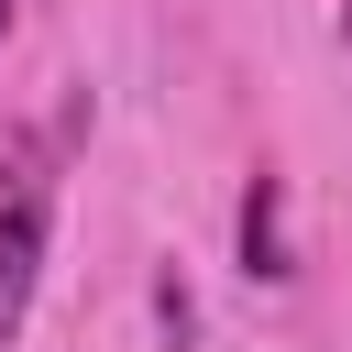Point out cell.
Returning <instances> with one entry per match:
<instances>
[{
	"instance_id": "obj_1",
	"label": "cell",
	"mask_w": 352,
	"mask_h": 352,
	"mask_svg": "<svg viewBox=\"0 0 352 352\" xmlns=\"http://www.w3.org/2000/svg\"><path fill=\"white\" fill-rule=\"evenodd\" d=\"M44 242H55V176H44L33 154H11V165H0V341L33 319Z\"/></svg>"
},
{
	"instance_id": "obj_2",
	"label": "cell",
	"mask_w": 352,
	"mask_h": 352,
	"mask_svg": "<svg viewBox=\"0 0 352 352\" xmlns=\"http://www.w3.org/2000/svg\"><path fill=\"white\" fill-rule=\"evenodd\" d=\"M242 275H264V286L297 275L286 264V176H253L242 187Z\"/></svg>"
},
{
	"instance_id": "obj_3",
	"label": "cell",
	"mask_w": 352,
	"mask_h": 352,
	"mask_svg": "<svg viewBox=\"0 0 352 352\" xmlns=\"http://www.w3.org/2000/svg\"><path fill=\"white\" fill-rule=\"evenodd\" d=\"M0 33H11V0H0Z\"/></svg>"
},
{
	"instance_id": "obj_4",
	"label": "cell",
	"mask_w": 352,
	"mask_h": 352,
	"mask_svg": "<svg viewBox=\"0 0 352 352\" xmlns=\"http://www.w3.org/2000/svg\"><path fill=\"white\" fill-rule=\"evenodd\" d=\"M341 33H352V0H341Z\"/></svg>"
}]
</instances>
